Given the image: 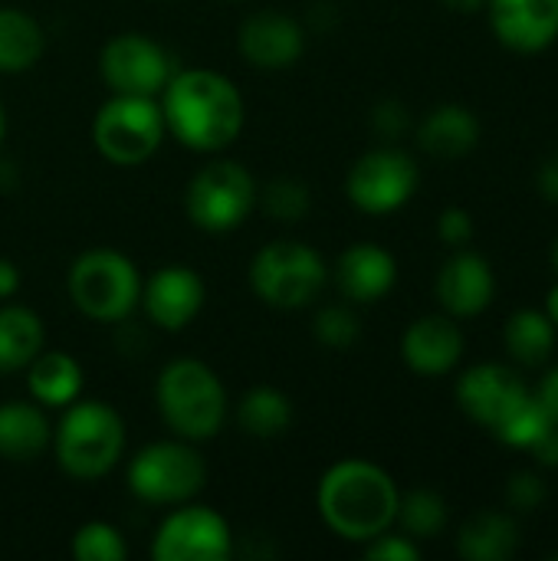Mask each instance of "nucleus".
I'll return each instance as SVG.
<instances>
[{"label":"nucleus","mask_w":558,"mask_h":561,"mask_svg":"<svg viewBox=\"0 0 558 561\" xmlns=\"http://www.w3.org/2000/svg\"><path fill=\"white\" fill-rule=\"evenodd\" d=\"M329 283L322 256L299 240H276L250 263V289L273 309H303Z\"/></svg>","instance_id":"423d86ee"},{"label":"nucleus","mask_w":558,"mask_h":561,"mask_svg":"<svg viewBox=\"0 0 558 561\" xmlns=\"http://www.w3.org/2000/svg\"><path fill=\"white\" fill-rule=\"evenodd\" d=\"M553 263H556V273H558V240H556V250H553Z\"/></svg>","instance_id":"c03bdc74"},{"label":"nucleus","mask_w":558,"mask_h":561,"mask_svg":"<svg viewBox=\"0 0 558 561\" xmlns=\"http://www.w3.org/2000/svg\"><path fill=\"white\" fill-rule=\"evenodd\" d=\"M237 424L253 440H276L293 427V401L270 385L250 388L237 404Z\"/></svg>","instance_id":"393cba45"},{"label":"nucleus","mask_w":558,"mask_h":561,"mask_svg":"<svg viewBox=\"0 0 558 561\" xmlns=\"http://www.w3.org/2000/svg\"><path fill=\"white\" fill-rule=\"evenodd\" d=\"M46 49L43 26L20 7H0V72H26Z\"/></svg>","instance_id":"b1692460"},{"label":"nucleus","mask_w":558,"mask_h":561,"mask_svg":"<svg viewBox=\"0 0 558 561\" xmlns=\"http://www.w3.org/2000/svg\"><path fill=\"white\" fill-rule=\"evenodd\" d=\"M204 296H207L204 279L191 266H161L151 273L148 283H141L138 306H145L151 325L164 332H181L197 319Z\"/></svg>","instance_id":"4468645a"},{"label":"nucleus","mask_w":558,"mask_h":561,"mask_svg":"<svg viewBox=\"0 0 558 561\" xmlns=\"http://www.w3.org/2000/svg\"><path fill=\"white\" fill-rule=\"evenodd\" d=\"M503 339H506V352L520 365L536 368V365L549 362V355L556 348V325L549 316H543L536 309H523V312L510 316Z\"/></svg>","instance_id":"bb28decb"},{"label":"nucleus","mask_w":558,"mask_h":561,"mask_svg":"<svg viewBox=\"0 0 558 561\" xmlns=\"http://www.w3.org/2000/svg\"><path fill=\"white\" fill-rule=\"evenodd\" d=\"M372 125H375V131H378V135H385V138H398V135H405V131H408L411 115H408V108H405L401 102L388 99V102L375 105V112H372Z\"/></svg>","instance_id":"c9c22d12"},{"label":"nucleus","mask_w":558,"mask_h":561,"mask_svg":"<svg viewBox=\"0 0 558 561\" xmlns=\"http://www.w3.org/2000/svg\"><path fill=\"white\" fill-rule=\"evenodd\" d=\"M99 76L115 95L158 99L174 76L171 56L145 33H118L99 53Z\"/></svg>","instance_id":"9d476101"},{"label":"nucleus","mask_w":558,"mask_h":561,"mask_svg":"<svg viewBox=\"0 0 558 561\" xmlns=\"http://www.w3.org/2000/svg\"><path fill=\"white\" fill-rule=\"evenodd\" d=\"M312 332L329 348H352L358 342V335H362V325H358V316L349 306H326V309H319V316L312 322Z\"/></svg>","instance_id":"2f4dec72"},{"label":"nucleus","mask_w":558,"mask_h":561,"mask_svg":"<svg viewBox=\"0 0 558 561\" xmlns=\"http://www.w3.org/2000/svg\"><path fill=\"white\" fill-rule=\"evenodd\" d=\"M523 381L503 365H477L457 381V404L487 431H497L526 398Z\"/></svg>","instance_id":"2eb2a0df"},{"label":"nucleus","mask_w":558,"mask_h":561,"mask_svg":"<svg viewBox=\"0 0 558 561\" xmlns=\"http://www.w3.org/2000/svg\"><path fill=\"white\" fill-rule=\"evenodd\" d=\"M539 401L546 404V411H549V417H553V424H558V368L543 381V391H539Z\"/></svg>","instance_id":"ea45409f"},{"label":"nucleus","mask_w":558,"mask_h":561,"mask_svg":"<svg viewBox=\"0 0 558 561\" xmlns=\"http://www.w3.org/2000/svg\"><path fill=\"white\" fill-rule=\"evenodd\" d=\"M497 39L516 53H543L558 36V0H487Z\"/></svg>","instance_id":"dca6fc26"},{"label":"nucleus","mask_w":558,"mask_h":561,"mask_svg":"<svg viewBox=\"0 0 558 561\" xmlns=\"http://www.w3.org/2000/svg\"><path fill=\"white\" fill-rule=\"evenodd\" d=\"M69 299L92 322H125L141 302L138 266L109 247L86 250L69 266Z\"/></svg>","instance_id":"39448f33"},{"label":"nucleus","mask_w":558,"mask_h":561,"mask_svg":"<svg viewBox=\"0 0 558 561\" xmlns=\"http://www.w3.org/2000/svg\"><path fill=\"white\" fill-rule=\"evenodd\" d=\"M549 427H556L553 424V417H549V411H546V404L539 401V398H533V394H526L523 401H520V408L493 431L503 444H510V447H523V450H529Z\"/></svg>","instance_id":"c756f323"},{"label":"nucleus","mask_w":558,"mask_h":561,"mask_svg":"<svg viewBox=\"0 0 558 561\" xmlns=\"http://www.w3.org/2000/svg\"><path fill=\"white\" fill-rule=\"evenodd\" d=\"M418 141L434 158H464L480 141V122L464 105H437L421 122Z\"/></svg>","instance_id":"412c9836"},{"label":"nucleus","mask_w":558,"mask_h":561,"mask_svg":"<svg viewBox=\"0 0 558 561\" xmlns=\"http://www.w3.org/2000/svg\"><path fill=\"white\" fill-rule=\"evenodd\" d=\"M539 191H543L546 201L558 204V148L543 161V168H539Z\"/></svg>","instance_id":"4c0bfd02"},{"label":"nucleus","mask_w":558,"mask_h":561,"mask_svg":"<svg viewBox=\"0 0 558 561\" xmlns=\"http://www.w3.org/2000/svg\"><path fill=\"white\" fill-rule=\"evenodd\" d=\"M207 483V463L191 440H158L128 463V490L151 506L191 503Z\"/></svg>","instance_id":"0eeeda50"},{"label":"nucleus","mask_w":558,"mask_h":561,"mask_svg":"<svg viewBox=\"0 0 558 561\" xmlns=\"http://www.w3.org/2000/svg\"><path fill=\"white\" fill-rule=\"evenodd\" d=\"M26 388L43 408H69L82 394V365L66 352H39L26 365Z\"/></svg>","instance_id":"4be33fe9"},{"label":"nucleus","mask_w":558,"mask_h":561,"mask_svg":"<svg viewBox=\"0 0 558 561\" xmlns=\"http://www.w3.org/2000/svg\"><path fill=\"white\" fill-rule=\"evenodd\" d=\"M46 332L33 309L0 302V371H23L43 352Z\"/></svg>","instance_id":"5701e85b"},{"label":"nucleus","mask_w":558,"mask_h":561,"mask_svg":"<svg viewBox=\"0 0 558 561\" xmlns=\"http://www.w3.org/2000/svg\"><path fill=\"white\" fill-rule=\"evenodd\" d=\"M155 404L168 431L191 444L217 437L227 421V391L197 358H178L158 375Z\"/></svg>","instance_id":"7ed1b4c3"},{"label":"nucleus","mask_w":558,"mask_h":561,"mask_svg":"<svg viewBox=\"0 0 558 561\" xmlns=\"http://www.w3.org/2000/svg\"><path fill=\"white\" fill-rule=\"evenodd\" d=\"M92 141L99 154L118 168L145 164L164 141V115L158 99L115 95L95 112Z\"/></svg>","instance_id":"6e6552de"},{"label":"nucleus","mask_w":558,"mask_h":561,"mask_svg":"<svg viewBox=\"0 0 558 561\" xmlns=\"http://www.w3.org/2000/svg\"><path fill=\"white\" fill-rule=\"evenodd\" d=\"M332 279L349 302H378L391 293L398 279V263L378 243H355L335 260Z\"/></svg>","instance_id":"a211bd4d"},{"label":"nucleus","mask_w":558,"mask_h":561,"mask_svg":"<svg viewBox=\"0 0 558 561\" xmlns=\"http://www.w3.org/2000/svg\"><path fill=\"white\" fill-rule=\"evenodd\" d=\"M234 556V533L210 506L181 503L155 533V561H227Z\"/></svg>","instance_id":"9b49d317"},{"label":"nucleus","mask_w":558,"mask_h":561,"mask_svg":"<svg viewBox=\"0 0 558 561\" xmlns=\"http://www.w3.org/2000/svg\"><path fill=\"white\" fill-rule=\"evenodd\" d=\"M76 561H125L128 559V546L125 536L109 526V523H86L72 533V546H69Z\"/></svg>","instance_id":"7c9ffc66"},{"label":"nucleus","mask_w":558,"mask_h":561,"mask_svg":"<svg viewBox=\"0 0 558 561\" xmlns=\"http://www.w3.org/2000/svg\"><path fill=\"white\" fill-rule=\"evenodd\" d=\"M546 500V483L536 473H516L506 483V503L516 513H533Z\"/></svg>","instance_id":"473e14b6"},{"label":"nucleus","mask_w":558,"mask_h":561,"mask_svg":"<svg viewBox=\"0 0 558 561\" xmlns=\"http://www.w3.org/2000/svg\"><path fill=\"white\" fill-rule=\"evenodd\" d=\"M444 7L454 10V13H477V10L487 7V0H444Z\"/></svg>","instance_id":"a19ab883"},{"label":"nucleus","mask_w":558,"mask_h":561,"mask_svg":"<svg viewBox=\"0 0 558 561\" xmlns=\"http://www.w3.org/2000/svg\"><path fill=\"white\" fill-rule=\"evenodd\" d=\"M411 539H434L447 526V503L434 490H414L398 500V519Z\"/></svg>","instance_id":"cd10ccee"},{"label":"nucleus","mask_w":558,"mask_h":561,"mask_svg":"<svg viewBox=\"0 0 558 561\" xmlns=\"http://www.w3.org/2000/svg\"><path fill=\"white\" fill-rule=\"evenodd\" d=\"M62 421L53 434L56 460L72 480L105 477L125 450V424L115 408L102 401H72L62 408Z\"/></svg>","instance_id":"20e7f679"},{"label":"nucleus","mask_w":558,"mask_h":561,"mask_svg":"<svg viewBox=\"0 0 558 561\" xmlns=\"http://www.w3.org/2000/svg\"><path fill=\"white\" fill-rule=\"evenodd\" d=\"M164 131L191 151H224L243 131L247 108L240 89L214 69H184L161 89Z\"/></svg>","instance_id":"f257e3e1"},{"label":"nucleus","mask_w":558,"mask_h":561,"mask_svg":"<svg viewBox=\"0 0 558 561\" xmlns=\"http://www.w3.org/2000/svg\"><path fill=\"white\" fill-rule=\"evenodd\" d=\"M493 293L497 279L480 253H454L437 273V299L457 319L480 316L493 302Z\"/></svg>","instance_id":"f3484780"},{"label":"nucleus","mask_w":558,"mask_h":561,"mask_svg":"<svg viewBox=\"0 0 558 561\" xmlns=\"http://www.w3.org/2000/svg\"><path fill=\"white\" fill-rule=\"evenodd\" d=\"M529 454H533L543 467H558V424L556 427H549V431L529 447Z\"/></svg>","instance_id":"e433bc0d"},{"label":"nucleus","mask_w":558,"mask_h":561,"mask_svg":"<svg viewBox=\"0 0 558 561\" xmlns=\"http://www.w3.org/2000/svg\"><path fill=\"white\" fill-rule=\"evenodd\" d=\"M437 233L447 247H464L474 237V217L464 207H447L437 220Z\"/></svg>","instance_id":"f704fd0d"},{"label":"nucleus","mask_w":558,"mask_h":561,"mask_svg":"<svg viewBox=\"0 0 558 561\" xmlns=\"http://www.w3.org/2000/svg\"><path fill=\"white\" fill-rule=\"evenodd\" d=\"M464 355V332L447 316H424L411 322L401 339V358L418 375H447Z\"/></svg>","instance_id":"6ab92c4d"},{"label":"nucleus","mask_w":558,"mask_h":561,"mask_svg":"<svg viewBox=\"0 0 558 561\" xmlns=\"http://www.w3.org/2000/svg\"><path fill=\"white\" fill-rule=\"evenodd\" d=\"M418 178L421 174L411 154L398 148H375L352 164L345 194L365 214H395L414 197Z\"/></svg>","instance_id":"f8f14e48"},{"label":"nucleus","mask_w":558,"mask_h":561,"mask_svg":"<svg viewBox=\"0 0 558 561\" xmlns=\"http://www.w3.org/2000/svg\"><path fill=\"white\" fill-rule=\"evenodd\" d=\"M365 559L368 561H418L421 559V549L411 542V536L382 533V536L368 539Z\"/></svg>","instance_id":"72a5a7b5"},{"label":"nucleus","mask_w":558,"mask_h":561,"mask_svg":"<svg viewBox=\"0 0 558 561\" xmlns=\"http://www.w3.org/2000/svg\"><path fill=\"white\" fill-rule=\"evenodd\" d=\"M546 316L553 319V325H558V286H553V293L546 299Z\"/></svg>","instance_id":"79ce46f5"},{"label":"nucleus","mask_w":558,"mask_h":561,"mask_svg":"<svg viewBox=\"0 0 558 561\" xmlns=\"http://www.w3.org/2000/svg\"><path fill=\"white\" fill-rule=\"evenodd\" d=\"M3 135H7V112H3V105H0V141H3Z\"/></svg>","instance_id":"37998d69"},{"label":"nucleus","mask_w":558,"mask_h":561,"mask_svg":"<svg viewBox=\"0 0 558 561\" xmlns=\"http://www.w3.org/2000/svg\"><path fill=\"white\" fill-rule=\"evenodd\" d=\"M398 500L395 480L368 460H339L316 490L322 523L349 542H368L388 533L398 519Z\"/></svg>","instance_id":"f03ea898"},{"label":"nucleus","mask_w":558,"mask_h":561,"mask_svg":"<svg viewBox=\"0 0 558 561\" xmlns=\"http://www.w3.org/2000/svg\"><path fill=\"white\" fill-rule=\"evenodd\" d=\"M257 201L280 224H299L312 207L309 187L296 178H273L263 191H257Z\"/></svg>","instance_id":"c85d7f7f"},{"label":"nucleus","mask_w":558,"mask_h":561,"mask_svg":"<svg viewBox=\"0 0 558 561\" xmlns=\"http://www.w3.org/2000/svg\"><path fill=\"white\" fill-rule=\"evenodd\" d=\"M253 207H257V181L237 161H214L201 168L184 191V210L191 224L201 227L204 233L237 230Z\"/></svg>","instance_id":"1a4fd4ad"},{"label":"nucleus","mask_w":558,"mask_h":561,"mask_svg":"<svg viewBox=\"0 0 558 561\" xmlns=\"http://www.w3.org/2000/svg\"><path fill=\"white\" fill-rule=\"evenodd\" d=\"M16 289H20V270H16L10 260H3V256H0V302L13 299V296H16Z\"/></svg>","instance_id":"58836bf2"},{"label":"nucleus","mask_w":558,"mask_h":561,"mask_svg":"<svg viewBox=\"0 0 558 561\" xmlns=\"http://www.w3.org/2000/svg\"><path fill=\"white\" fill-rule=\"evenodd\" d=\"M237 49L253 69L280 72L303 59L306 53V30L283 10H260L250 13L237 30Z\"/></svg>","instance_id":"ddd939ff"},{"label":"nucleus","mask_w":558,"mask_h":561,"mask_svg":"<svg viewBox=\"0 0 558 561\" xmlns=\"http://www.w3.org/2000/svg\"><path fill=\"white\" fill-rule=\"evenodd\" d=\"M53 447V424L43 404L7 401L0 404V457L10 463H30Z\"/></svg>","instance_id":"aec40b11"},{"label":"nucleus","mask_w":558,"mask_h":561,"mask_svg":"<svg viewBox=\"0 0 558 561\" xmlns=\"http://www.w3.org/2000/svg\"><path fill=\"white\" fill-rule=\"evenodd\" d=\"M520 549V529L503 513H477L457 539V552L470 561H506Z\"/></svg>","instance_id":"a878e982"}]
</instances>
